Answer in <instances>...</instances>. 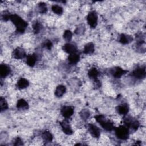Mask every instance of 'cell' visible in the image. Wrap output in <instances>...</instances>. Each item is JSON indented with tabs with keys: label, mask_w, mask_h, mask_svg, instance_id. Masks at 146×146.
<instances>
[{
	"label": "cell",
	"mask_w": 146,
	"mask_h": 146,
	"mask_svg": "<svg viewBox=\"0 0 146 146\" xmlns=\"http://www.w3.org/2000/svg\"><path fill=\"white\" fill-rule=\"evenodd\" d=\"M10 20L15 26L17 31L20 33H23L27 26V23L17 14H11Z\"/></svg>",
	"instance_id": "obj_1"
},
{
	"label": "cell",
	"mask_w": 146,
	"mask_h": 146,
	"mask_svg": "<svg viewBox=\"0 0 146 146\" xmlns=\"http://www.w3.org/2000/svg\"><path fill=\"white\" fill-rule=\"evenodd\" d=\"M95 118L96 121L98 122L99 124L106 131H111L114 129V126L113 123L110 120H107L103 115H96L95 116Z\"/></svg>",
	"instance_id": "obj_2"
},
{
	"label": "cell",
	"mask_w": 146,
	"mask_h": 146,
	"mask_svg": "<svg viewBox=\"0 0 146 146\" xmlns=\"http://www.w3.org/2000/svg\"><path fill=\"white\" fill-rule=\"evenodd\" d=\"M115 134L121 140H127L129 137L128 128L125 125H120L115 129Z\"/></svg>",
	"instance_id": "obj_3"
},
{
	"label": "cell",
	"mask_w": 146,
	"mask_h": 146,
	"mask_svg": "<svg viewBox=\"0 0 146 146\" xmlns=\"http://www.w3.org/2000/svg\"><path fill=\"white\" fill-rule=\"evenodd\" d=\"M124 124L126 127L133 129V130H136L140 125V123L138 120L133 119L131 117H126L124 120Z\"/></svg>",
	"instance_id": "obj_4"
},
{
	"label": "cell",
	"mask_w": 146,
	"mask_h": 146,
	"mask_svg": "<svg viewBox=\"0 0 146 146\" xmlns=\"http://www.w3.org/2000/svg\"><path fill=\"white\" fill-rule=\"evenodd\" d=\"M87 21L91 27L95 28L98 22V15L94 11H90L87 15Z\"/></svg>",
	"instance_id": "obj_5"
},
{
	"label": "cell",
	"mask_w": 146,
	"mask_h": 146,
	"mask_svg": "<svg viewBox=\"0 0 146 146\" xmlns=\"http://www.w3.org/2000/svg\"><path fill=\"white\" fill-rule=\"evenodd\" d=\"M145 67H141L136 68L132 72V75L137 79H143L145 77Z\"/></svg>",
	"instance_id": "obj_6"
},
{
	"label": "cell",
	"mask_w": 146,
	"mask_h": 146,
	"mask_svg": "<svg viewBox=\"0 0 146 146\" xmlns=\"http://www.w3.org/2000/svg\"><path fill=\"white\" fill-rule=\"evenodd\" d=\"M61 113L66 119L70 117L74 113V108L71 106H64L61 109Z\"/></svg>",
	"instance_id": "obj_7"
},
{
	"label": "cell",
	"mask_w": 146,
	"mask_h": 146,
	"mask_svg": "<svg viewBox=\"0 0 146 146\" xmlns=\"http://www.w3.org/2000/svg\"><path fill=\"white\" fill-rule=\"evenodd\" d=\"M111 74L116 78H120L124 74H125L126 72H127V71L123 70L121 67H116L113 68H112L111 71Z\"/></svg>",
	"instance_id": "obj_8"
},
{
	"label": "cell",
	"mask_w": 146,
	"mask_h": 146,
	"mask_svg": "<svg viewBox=\"0 0 146 146\" xmlns=\"http://www.w3.org/2000/svg\"><path fill=\"white\" fill-rule=\"evenodd\" d=\"M88 131L91 133V135L94 137L98 138L100 136V129L96 125L92 124H88Z\"/></svg>",
	"instance_id": "obj_9"
},
{
	"label": "cell",
	"mask_w": 146,
	"mask_h": 146,
	"mask_svg": "<svg viewBox=\"0 0 146 146\" xmlns=\"http://www.w3.org/2000/svg\"><path fill=\"white\" fill-rule=\"evenodd\" d=\"M60 124L62 130L64 133L70 135L73 133V131L72 130L71 126L70 125L68 122L66 120H63V121L60 122Z\"/></svg>",
	"instance_id": "obj_10"
},
{
	"label": "cell",
	"mask_w": 146,
	"mask_h": 146,
	"mask_svg": "<svg viewBox=\"0 0 146 146\" xmlns=\"http://www.w3.org/2000/svg\"><path fill=\"white\" fill-rule=\"evenodd\" d=\"M26 56V53L24 50L20 47H17L13 52V56L15 59H20L23 58Z\"/></svg>",
	"instance_id": "obj_11"
},
{
	"label": "cell",
	"mask_w": 146,
	"mask_h": 146,
	"mask_svg": "<svg viewBox=\"0 0 146 146\" xmlns=\"http://www.w3.org/2000/svg\"><path fill=\"white\" fill-rule=\"evenodd\" d=\"M63 50L68 54H72L77 52V47L75 45L71 43H66L65 44L63 47Z\"/></svg>",
	"instance_id": "obj_12"
},
{
	"label": "cell",
	"mask_w": 146,
	"mask_h": 146,
	"mask_svg": "<svg viewBox=\"0 0 146 146\" xmlns=\"http://www.w3.org/2000/svg\"><path fill=\"white\" fill-rule=\"evenodd\" d=\"M116 110H117V112L120 115H125L129 111V107L127 104L123 103L118 106L116 107Z\"/></svg>",
	"instance_id": "obj_13"
},
{
	"label": "cell",
	"mask_w": 146,
	"mask_h": 146,
	"mask_svg": "<svg viewBox=\"0 0 146 146\" xmlns=\"http://www.w3.org/2000/svg\"><path fill=\"white\" fill-rule=\"evenodd\" d=\"M10 67L5 64H2L0 66V75L1 78H5L10 73Z\"/></svg>",
	"instance_id": "obj_14"
},
{
	"label": "cell",
	"mask_w": 146,
	"mask_h": 146,
	"mask_svg": "<svg viewBox=\"0 0 146 146\" xmlns=\"http://www.w3.org/2000/svg\"><path fill=\"white\" fill-rule=\"evenodd\" d=\"M133 38L131 36L124 34H121L119 36V42L123 44H128L131 42Z\"/></svg>",
	"instance_id": "obj_15"
},
{
	"label": "cell",
	"mask_w": 146,
	"mask_h": 146,
	"mask_svg": "<svg viewBox=\"0 0 146 146\" xmlns=\"http://www.w3.org/2000/svg\"><path fill=\"white\" fill-rule=\"evenodd\" d=\"M37 60V56L35 54L29 55L26 58V63L30 67H33Z\"/></svg>",
	"instance_id": "obj_16"
},
{
	"label": "cell",
	"mask_w": 146,
	"mask_h": 146,
	"mask_svg": "<svg viewBox=\"0 0 146 146\" xmlns=\"http://www.w3.org/2000/svg\"><path fill=\"white\" fill-rule=\"evenodd\" d=\"M17 107L19 110H27L29 108V105L27 102L23 99H21L18 100L17 103Z\"/></svg>",
	"instance_id": "obj_17"
},
{
	"label": "cell",
	"mask_w": 146,
	"mask_h": 146,
	"mask_svg": "<svg viewBox=\"0 0 146 146\" xmlns=\"http://www.w3.org/2000/svg\"><path fill=\"white\" fill-rule=\"evenodd\" d=\"M66 87L63 85H59L56 88L55 91V95L57 97H61L66 92Z\"/></svg>",
	"instance_id": "obj_18"
},
{
	"label": "cell",
	"mask_w": 146,
	"mask_h": 146,
	"mask_svg": "<svg viewBox=\"0 0 146 146\" xmlns=\"http://www.w3.org/2000/svg\"><path fill=\"white\" fill-rule=\"evenodd\" d=\"M79 59H80L79 55L76 52L70 54L68 58V60L71 64L77 63L79 61Z\"/></svg>",
	"instance_id": "obj_19"
},
{
	"label": "cell",
	"mask_w": 146,
	"mask_h": 146,
	"mask_svg": "<svg viewBox=\"0 0 146 146\" xmlns=\"http://www.w3.org/2000/svg\"><path fill=\"white\" fill-rule=\"evenodd\" d=\"M29 85V81L27 79H26L25 78H23L19 79L18 81V82H17V87L20 89L25 88L27 87H28Z\"/></svg>",
	"instance_id": "obj_20"
},
{
	"label": "cell",
	"mask_w": 146,
	"mask_h": 146,
	"mask_svg": "<svg viewBox=\"0 0 146 146\" xmlns=\"http://www.w3.org/2000/svg\"><path fill=\"white\" fill-rule=\"evenodd\" d=\"M94 51V45L92 43L90 42L86 44L84 48L83 52L86 54H92Z\"/></svg>",
	"instance_id": "obj_21"
},
{
	"label": "cell",
	"mask_w": 146,
	"mask_h": 146,
	"mask_svg": "<svg viewBox=\"0 0 146 146\" xmlns=\"http://www.w3.org/2000/svg\"><path fill=\"white\" fill-rule=\"evenodd\" d=\"M33 29L34 33L38 34L42 29V25L39 21H35L33 23Z\"/></svg>",
	"instance_id": "obj_22"
},
{
	"label": "cell",
	"mask_w": 146,
	"mask_h": 146,
	"mask_svg": "<svg viewBox=\"0 0 146 146\" xmlns=\"http://www.w3.org/2000/svg\"><path fill=\"white\" fill-rule=\"evenodd\" d=\"M98 75H99V72H98V71L97 70V69L95 68H91V69L88 71V76H89L90 78H91V79H94V80L96 79V78H97Z\"/></svg>",
	"instance_id": "obj_23"
},
{
	"label": "cell",
	"mask_w": 146,
	"mask_h": 146,
	"mask_svg": "<svg viewBox=\"0 0 146 146\" xmlns=\"http://www.w3.org/2000/svg\"><path fill=\"white\" fill-rule=\"evenodd\" d=\"M42 138L45 141L50 142L52 140L53 136L52 134L48 131H45L42 133Z\"/></svg>",
	"instance_id": "obj_24"
},
{
	"label": "cell",
	"mask_w": 146,
	"mask_h": 146,
	"mask_svg": "<svg viewBox=\"0 0 146 146\" xmlns=\"http://www.w3.org/2000/svg\"><path fill=\"white\" fill-rule=\"evenodd\" d=\"M52 11L58 15H61L63 13V9L61 6L58 5H54L51 7Z\"/></svg>",
	"instance_id": "obj_25"
},
{
	"label": "cell",
	"mask_w": 146,
	"mask_h": 146,
	"mask_svg": "<svg viewBox=\"0 0 146 146\" xmlns=\"http://www.w3.org/2000/svg\"><path fill=\"white\" fill-rule=\"evenodd\" d=\"M8 108V104L7 102L6 101L5 99L1 97L0 98V109L1 111L2 112L3 111L6 110Z\"/></svg>",
	"instance_id": "obj_26"
},
{
	"label": "cell",
	"mask_w": 146,
	"mask_h": 146,
	"mask_svg": "<svg viewBox=\"0 0 146 146\" xmlns=\"http://www.w3.org/2000/svg\"><path fill=\"white\" fill-rule=\"evenodd\" d=\"M90 112L87 109H84L82 110L81 111V112H80V115L81 116V117L83 119V120H86L87 119L89 116H90Z\"/></svg>",
	"instance_id": "obj_27"
},
{
	"label": "cell",
	"mask_w": 146,
	"mask_h": 146,
	"mask_svg": "<svg viewBox=\"0 0 146 146\" xmlns=\"http://www.w3.org/2000/svg\"><path fill=\"white\" fill-rule=\"evenodd\" d=\"M38 9L39 10V12L40 13H45L47 12V6L46 4L44 2H40L38 4Z\"/></svg>",
	"instance_id": "obj_28"
},
{
	"label": "cell",
	"mask_w": 146,
	"mask_h": 146,
	"mask_svg": "<svg viewBox=\"0 0 146 146\" xmlns=\"http://www.w3.org/2000/svg\"><path fill=\"white\" fill-rule=\"evenodd\" d=\"M72 34L70 30H67L64 32L63 34V38L67 41H70L72 38Z\"/></svg>",
	"instance_id": "obj_29"
},
{
	"label": "cell",
	"mask_w": 146,
	"mask_h": 146,
	"mask_svg": "<svg viewBox=\"0 0 146 146\" xmlns=\"http://www.w3.org/2000/svg\"><path fill=\"white\" fill-rule=\"evenodd\" d=\"M43 47H44L45 48H46L48 50H51L52 47V43L50 40H46L43 44Z\"/></svg>",
	"instance_id": "obj_30"
},
{
	"label": "cell",
	"mask_w": 146,
	"mask_h": 146,
	"mask_svg": "<svg viewBox=\"0 0 146 146\" xmlns=\"http://www.w3.org/2000/svg\"><path fill=\"white\" fill-rule=\"evenodd\" d=\"M10 16H11V14H10L9 12L5 11L4 13L2 14V18L4 21H6L10 19Z\"/></svg>",
	"instance_id": "obj_31"
},
{
	"label": "cell",
	"mask_w": 146,
	"mask_h": 146,
	"mask_svg": "<svg viewBox=\"0 0 146 146\" xmlns=\"http://www.w3.org/2000/svg\"><path fill=\"white\" fill-rule=\"evenodd\" d=\"M14 145H23V143H22L21 139L19 137H17L14 140Z\"/></svg>",
	"instance_id": "obj_32"
}]
</instances>
